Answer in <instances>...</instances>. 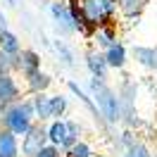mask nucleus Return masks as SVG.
<instances>
[{
  "mask_svg": "<svg viewBox=\"0 0 157 157\" xmlns=\"http://www.w3.org/2000/svg\"><path fill=\"white\" fill-rule=\"evenodd\" d=\"M45 140H48V133L43 131L40 126H31L26 133H24V145H21V157H33L38 152L40 147L45 145Z\"/></svg>",
  "mask_w": 157,
  "mask_h": 157,
  "instance_id": "nucleus-3",
  "label": "nucleus"
},
{
  "mask_svg": "<svg viewBox=\"0 0 157 157\" xmlns=\"http://www.w3.org/2000/svg\"><path fill=\"white\" fill-rule=\"evenodd\" d=\"M14 59H17V67L24 74H31V71L40 69V57H38V52H33V50H21V55L17 52Z\"/></svg>",
  "mask_w": 157,
  "mask_h": 157,
  "instance_id": "nucleus-5",
  "label": "nucleus"
},
{
  "mask_svg": "<svg viewBox=\"0 0 157 157\" xmlns=\"http://www.w3.org/2000/svg\"><path fill=\"white\" fill-rule=\"evenodd\" d=\"M90 90H93V98H95V102H98V112H100V114L107 119L109 124L119 121L121 109H119L117 93H114L112 88H107L102 78H95V76L90 78Z\"/></svg>",
  "mask_w": 157,
  "mask_h": 157,
  "instance_id": "nucleus-1",
  "label": "nucleus"
},
{
  "mask_svg": "<svg viewBox=\"0 0 157 157\" xmlns=\"http://www.w3.org/2000/svg\"><path fill=\"white\" fill-rule=\"evenodd\" d=\"M50 14H52V19H55V24H57V29L62 31V33L76 31L74 29L71 12H69V5H64V2H52V5H50Z\"/></svg>",
  "mask_w": 157,
  "mask_h": 157,
  "instance_id": "nucleus-4",
  "label": "nucleus"
},
{
  "mask_svg": "<svg viewBox=\"0 0 157 157\" xmlns=\"http://www.w3.org/2000/svg\"><path fill=\"white\" fill-rule=\"evenodd\" d=\"M33 157H57V145H43Z\"/></svg>",
  "mask_w": 157,
  "mask_h": 157,
  "instance_id": "nucleus-21",
  "label": "nucleus"
},
{
  "mask_svg": "<svg viewBox=\"0 0 157 157\" xmlns=\"http://www.w3.org/2000/svg\"><path fill=\"white\" fill-rule=\"evenodd\" d=\"M31 102H33V117H38L40 121H45V119L52 117V114H50V95L36 93V98L31 100Z\"/></svg>",
  "mask_w": 157,
  "mask_h": 157,
  "instance_id": "nucleus-10",
  "label": "nucleus"
},
{
  "mask_svg": "<svg viewBox=\"0 0 157 157\" xmlns=\"http://www.w3.org/2000/svg\"><path fill=\"white\" fill-rule=\"evenodd\" d=\"M26 76H29V88L33 90V93H43V90L50 86V76H48V74H43L40 69L31 71V74H26Z\"/></svg>",
  "mask_w": 157,
  "mask_h": 157,
  "instance_id": "nucleus-12",
  "label": "nucleus"
},
{
  "mask_svg": "<svg viewBox=\"0 0 157 157\" xmlns=\"http://www.w3.org/2000/svg\"><path fill=\"white\" fill-rule=\"evenodd\" d=\"M93 152H90V145L88 143H81V140H76L74 145H69V155L67 157H90Z\"/></svg>",
  "mask_w": 157,
  "mask_h": 157,
  "instance_id": "nucleus-18",
  "label": "nucleus"
},
{
  "mask_svg": "<svg viewBox=\"0 0 157 157\" xmlns=\"http://www.w3.org/2000/svg\"><path fill=\"white\" fill-rule=\"evenodd\" d=\"M2 121H5L7 131H12L14 136H24V133L31 128V117H26L17 105L2 112Z\"/></svg>",
  "mask_w": 157,
  "mask_h": 157,
  "instance_id": "nucleus-2",
  "label": "nucleus"
},
{
  "mask_svg": "<svg viewBox=\"0 0 157 157\" xmlns=\"http://www.w3.org/2000/svg\"><path fill=\"white\" fill-rule=\"evenodd\" d=\"M121 157H152V155H150V150H147L143 143H131Z\"/></svg>",
  "mask_w": 157,
  "mask_h": 157,
  "instance_id": "nucleus-19",
  "label": "nucleus"
},
{
  "mask_svg": "<svg viewBox=\"0 0 157 157\" xmlns=\"http://www.w3.org/2000/svg\"><path fill=\"white\" fill-rule=\"evenodd\" d=\"M2 31H7V17L0 12V33H2Z\"/></svg>",
  "mask_w": 157,
  "mask_h": 157,
  "instance_id": "nucleus-22",
  "label": "nucleus"
},
{
  "mask_svg": "<svg viewBox=\"0 0 157 157\" xmlns=\"http://www.w3.org/2000/svg\"><path fill=\"white\" fill-rule=\"evenodd\" d=\"M17 93H19V88H17L14 78L10 74H0V105L12 102V100L17 98Z\"/></svg>",
  "mask_w": 157,
  "mask_h": 157,
  "instance_id": "nucleus-6",
  "label": "nucleus"
},
{
  "mask_svg": "<svg viewBox=\"0 0 157 157\" xmlns=\"http://www.w3.org/2000/svg\"><path fill=\"white\" fill-rule=\"evenodd\" d=\"M12 67H17V59H14V55H5V52L0 50V74H7Z\"/></svg>",
  "mask_w": 157,
  "mask_h": 157,
  "instance_id": "nucleus-20",
  "label": "nucleus"
},
{
  "mask_svg": "<svg viewBox=\"0 0 157 157\" xmlns=\"http://www.w3.org/2000/svg\"><path fill=\"white\" fill-rule=\"evenodd\" d=\"M7 2H10V5H17V2H14V0H7Z\"/></svg>",
  "mask_w": 157,
  "mask_h": 157,
  "instance_id": "nucleus-23",
  "label": "nucleus"
},
{
  "mask_svg": "<svg viewBox=\"0 0 157 157\" xmlns=\"http://www.w3.org/2000/svg\"><path fill=\"white\" fill-rule=\"evenodd\" d=\"M64 109H67V98L64 95H50V114L52 117H59Z\"/></svg>",
  "mask_w": 157,
  "mask_h": 157,
  "instance_id": "nucleus-17",
  "label": "nucleus"
},
{
  "mask_svg": "<svg viewBox=\"0 0 157 157\" xmlns=\"http://www.w3.org/2000/svg\"><path fill=\"white\" fill-rule=\"evenodd\" d=\"M55 50H57L62 64H67V67H71V64H74V52L64 45V40H55Z\"/></svg>",
  "mask_w": 157,
  "mask_h": 157,
  "instance_id": "nucleus-16",
  "label": "nucleus"
},
{
  "mask_svg": "<svg viewBox=\"0 0 157 157\" xmlns=\"http://www.w3.org/2000/svg\"><path fill=\"white\" fill-rule=\"evenodd\" d=\"M133 57L143 67L157 69V48H143V45H138V48H133Z\"/></svg>",
  "mask_w": 157,
  "mask_h": 157,
  "instance_id": "nucleus-11",
  "label": "nucleus"
},
{
  "mask_svg": "<svg viewBox=\"0 0 157 157\" xmlns=\"http://www.w3.org/2000/svg\"><path fill=\"white\" fill-rule=\"evenodd\" d=\"M105 62H107V67L121 69L124 62H126V48H124L121 43H112L107 48V52H105Z\"/></svg>",
  "mask_w": 157,
  "mask_h": 157,
  "instance_id": "nucleus-7",
  "label": "nucleus"
},
{
  "mask_svg": "<svg viewBox=\"0 0 157 157\" xmlns=\"http://www.w3.org/2000/svg\"><path fill=\"white\" fill-rule=\"evenodd\" d=\"M147 0H117L119 10L124 12L126 17H131V14H140L143 12V7H145Z\"/></svg>",
  "mask_w": 157,
  "mask_h": 157,
  "instance_id": "nucleus-15",
  "label": "nucleus"
},
{
  "mask_svg": "<svg viewBox=\"0 0 157 157\" xmlns=\"http://www.w3.org/2000/svg\"><path fill=\"white\" fill-rule=\"evenodd\" d=\"M0 157H19L17 138L12 131H0Z\"/></svg>",
  "mask_w": 157,
  "mask_h": 157,
  "instance_id": "nucleus-8",
  "label": "nucleus"
},
{
  "mask_svg": "<svg viewBox=\"0 0 157 157\" xmlns=\"http://www.w3.org/2000/svg\"><path fill=\"white\" fill-rule=\"evenodd\" d=\"M45 133H48V140L52 145H62V140L67 138V124L64 121H52Z\"/></svg>",
  "mask_w": 157,
  "mask_h": 157,
  "instance_id": "nucleus-13",
  "label": "nucleus"
},
{
  "mask_svg": "<svg viewBox=\"0 0 157 157\" xmlns=\"http://www.w3.org/2000/svg\"><path fill=\"white\" fill-rule=\"evenodd\" d=\"M0 50H2L5 55H17V52H19V40H17V36L10 33V31H2V33H0Z\"/></svg>",
  "mask_w": 157,
  "mask_h": 157,
  "instance_id": "nucleus-14",
  "label": "nucleus"
},
{
  "mask_svg": "<svg viewBox=\"0 0 157 157\" xmlns=\"http://www.w3.org/2000/svg\"><path fill=\"white\" fill-rule=\"evenodd\" d=\"M86 64H88L90 74L95 78H105V71H107L105 55H100V52H88V55H86Z\"/></svg>",
  "mask_w": 157,
  "mask_h": 157,
  "instance_id": "nucleus-9",
  "label": "nucleus"
}]
</instances>
